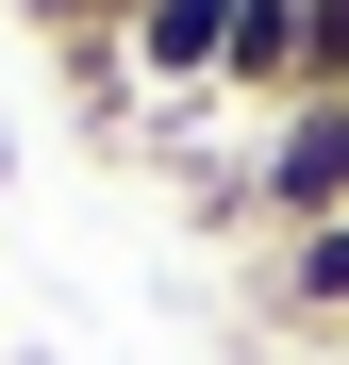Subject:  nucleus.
Segmentation results:
<instances>
[{"label": "nucleus", "instance_id": "20e7f679", "mask_svg": "<svg viewBox=\"0 0 349 365\" xmlns=\"http://www.w3.org/2000/svg\"><path fill=\"white\" fill-rule=\"evenodd\" d=\"M300 100H349V0H300Z\"/></svg>", "mask_w": 349, "mask_h": 365}, {"label": "nucleus", "instance_id": "7ed1b4c3", "mask_svg": "<svg viewBox=\"0 0 349 365\" xmlns=\"http://www.w3.org/2000/svg\"><path fill=\"white\" fill-rule=\"evenodd\" d=\"M266 316H300V332H333V316H349V216H333V232H283Z\"/></svg>", "mask_w": 349, "mask_h": 365}, {"label": "nucleus", "instance_id": "39448f33", "mask_svg": "<svg viewBox=\"0 0 349 365\" xmlns=\"http://www.w3.org/2000/svg\"><path fill=\"white\" fill-rule=\"evenodd\" d=\"M17 17H34L50 50H84V34H133V17H150V0H17Z\"/></svg>", "mask_w": 349, "mask_h": 365}, {"label": "nucleus", "instance_id": "f257e3e1", "mask_svg": "<svg viewBox=\"0 0 349 365\" xmlns=\"http://www.w3.org/2000/svg\"><path fill=\"white\" fill-rule=\"evenodd\" d=\"M250 216H266V232H333V216H349V100H283V116H266Z\"/></svg>", "mask_w": 349, "mask_h": 365}, {"label": "nucleus", "instance_id": "f03ea898", "mask_svg": "<svg viewBox=\"0 0 349 365\" xmlns=\"http://www.w3.org/2000/svg\"><path fill=\"white\" fill-rule=\"evenodd\" d=\"M116 50H133V83H166V100H216V67H233V0H150Z\"/></svg>", "mask_w": 349, "mask_h": 365}]
</instances>
